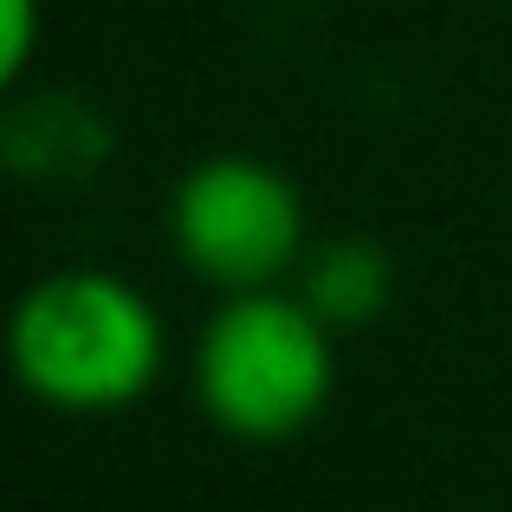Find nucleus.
Segmentation results:
<instances>
[{
    "label": "nucleus",
    "mask_w": 512,
    "mask_h": 512,
    "mask_svg": "<svg viewBox=\"0 0 512 512\" xmlns=\"http://www.w3.org/2000/svg\"><path fill=\"white\" fill-rule=\"evenodd\" d=\"M0 350L20 396L72 422H104L163 383L169 325L137 279L111 266H59L7 305Z\"/></svg>",
    "instance_id": "nucleus-1"
},
{
    "label": "nucleus",
    "mask_w": 512,
    "mask_h": 512,
    "mask_svg": "<svg viewBox=\"0 0 512 512\" xmlns=\"http://www.w3.org/2000/svg\"><path fill=\"white\" fill-rule=\"evenodd\" d=\"M195 409L247 448L299 441L338 389V331L305 305L299 286L221 292L188 350Z\"/></svg>",
    "instance_id": "nucleus-2"
},
{
    "label": "nucleus",
    "mask_w": 512,
    "mask_h": 512,
    "mask_svg": "<svg viewBox=\"0 0 512 512\" xmlns=\"http://www.w3.org/2000/svg\"><path fill=\"white\" fill-rule=\"evenodd\" d=\"M169 247L208 292H260L299 279L312 214L286 169L247 150H214L182 169L169 195Z\"/></svg>",
    "instance_id": "nucleus-3"
},
{
    "label": "nucleus",
    "mask_w": 512,
    "mask_h": 512,
    "mask_svg": "<svg viewBox=\"0 0 512 512\" xmlns=\"http://www.w3.org/2000/svg\"><path fill=\"white\" fill-rule=\"evenodd\" d=\"M111 150L104 124L72 98H39V104H0V163L20 175H78Z\"/></svg>",
    "instance_id": "nucleus-4"
},
{
    "label": "nucleus",
    "mask_w": 512,
    "mask_h": 512,
    "mask_svg": "<svg viewBox=\"0 0 512 512\" xmlns=\"http://www.w3.org/2000/svg\"><path fill=\"white\" fill-rule=\"evenodd\" d=\"M299 292L331 331H357L389 312L396 299V266L370 240H318L299 266Z\"/></svg>",
    "instance_id": "nucleus-5"
},
{
    "label": "nucleus",
    "mask_w": 512,
    "mask_h": 512,
    "mask_svg": "<svg viewBox=\"0 0 512 512\" xmlns=\"http://www.w3.org/2000/svg\"><path fill=\"white\" fill-rule=\"evenodd\" d=\"M39 0H0V104L20 98V78L33 72L39 52Z\"/></svg>",
    "instance_id": "nucleus-6"
}]
</instances>
